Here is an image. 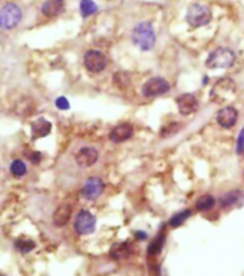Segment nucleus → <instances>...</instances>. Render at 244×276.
Here are the masks:
<instances>
[{"label":"nucleus","instance_id":"1","mask_svg":"<svg viewBox=\"0 0 244 276\" xmlns=\"http://www.w3.org/2000/svg\"><path fill=\"white\" fill-rule=\"evenodd\" d=\"M132 42L140 51H152L156 44V32L150 22H140L132 32Z\"/></svg>","mask_w":244,"mask_h":276},{"label":"nucleus","instance_id":"2","mask_svg":"<svg viewBox=\"0 0 244 276\" xmlns=\"http://www.w3.org/2000/svg\"><path fill=\"white\" fill-rule=\"evenodd\" d=\"M237 95V84L231 77L219 79L210 92V99L214 103H227L233 101Z\"/></svg>","mask_w":244,"mask_h":276},{"label":"nucleus","instance_id":"3","mask_svg":"<svg viewBox=\"0 0 244 276\" xmlns=\"http://www.w3.org/2000/svg\"><path fill=\"white\" fill-rule=\"evenodd\" d=\"M236 63V53L228 48H217L206 59L209 69H228Z\"/></svg>","mask_w":244,"mask_h":276},{"label":"nucleus","instance_id":"4","mask_svg":"<svg viewBox=\"0 0 244 276\" xmlns=\"http://www.w3.org/2000/svg\"><path fill=\"white\" fill-rule=\"evenodd\" d=\"M23 17V12L19 5L9 2L0 8V29L3 30H13L19 26Z\"/></svg>","mask_w":244,"mask_h":276},{"label":"nucleus","instance_id":"5","mask_svg":"<svg viewBox=\"0 0 244 276\" xmlns=\"http://www.w3.org/2000/svg\"><path fill=\"white\" fill-rule=\"evenodd\" d=\"M211 17L213 16H211L210 8L206 5H202V3L190 5L186 12V22L194 29L209 25L211 22Z\"/></svg>","mask_w":244,"mask_h":276},{"label":"nucleus","instance_id":"6","mask_svg":"<svg viewBox=\"0 0 244 276\" xmlns=\"http://www.w3.org/2000/svg\"><path fill=\"white\" fill-rule=\"evenodd\" d=\"M170 83L168 80H166L164 77H160V76H156V77H150L146 83L143 84L142 87V93H143L144 98H157V96H161V95H166V93L170 92Z\"/></svg>","mask_w":244,"mask_h":276},{"label":"nucleus","instance_id":"7","mask_svg":"<svg viewBox=\"0 0 244 276\" xmlns=\"http://www.w3.org/2000/svg\"><path fill=\"white\" fill-rule=\"evenodd\" d=\"M83 65L90 73H101L107 66V58L103 52L92 49L84 53Z\"/></svg>","mask_w":244,"mask_h":276},{"label":"nucleus","instance_id":"8","mask_svg":"<svg viewBox=\"0 0 244 276\" xmlns=\"http://www.w3.org/2000/svg\"><path fill=\"white\" fill-rule=\"evenodd\" d=\"M75 232L80 236L90 235L96 231V216L90 210L82 209L75 219Z\"/></svg>","mask_w":244,"mask_h":276},{"label":"nucleus","instance_id":"9","mask_svg":"<svg viewBox=\"0 0 244 276\" xmlns=\"http://www.w3.org/2000/svg\"><path fill=\"white\" fill-rule=\"evenodd\" d=\"M103 192H104V182L97 176L87 177L82 188V196L86 201H96L103 195Z\"/></svg>","mask_w":244,"mask_h":276},{"label":"nucleus","instance_id":"10","mask_svg":"<svg viewBox=\"0 0 244 276\" xmlns=\"http://www.w3.org/2000/svg\"><path fill=\"white\" fill-rule=\"evenodd\" d=\"M177 108L181 115H193L199 110V99L194 96L193 93H183L176 99Z\"/></svg>","mask_w":244,"mask_h":276},{"label":"nucleus","instance_id":"11","mask_svg":"<svg viewBox=\"0 0 244 276\" xmlns=\"http://www.w3.org/2000/svg\"><path fill=\"white\" fill-rule=\"evenodd\" d=\"M135 134V127L132 123H120V125L114 126L109 133V139L113 143H123L127 142L129 139H132Z\"/></svg>","mask_w":244,"mask_h":276},{"label":"nucleus","instance_id":"12","mask_svg":"<svg viewBox=\"0 0 244 276\" xmlns=\"http://www.w3.org/2000/svg\"><path fill=\"white\" fill-rule=\"evenodd\" d=\"M97 160H99V152H97V149L92 148V146L82 148L75 155V162L77 163V166L80 167L93 166Z\"/></svg>","mask_w":244,"mask_h":276},{"label":"nucleus","instance_id":"13","mask_svg":"<svg viewBox=\"0 0 244 276\" xmlns=\"http://www.w3.org/2000/svg\"><path fill=\"white\" fill-rule=\"evenodd\" d=\"M73 215V208L72 205L68 202H63L57 206V209L53 212V216H51V222L53 226L56 227H65L70 222Z\"/></svg>","mask_w":244,"mask_h":276},{"label":"nucleus","instance_id":"14","mask_svg":"<svg viewBox=\"0 0 244 276\" xmlns=\"http://www.w3.org/2000/svg\"><path fill=\"white\" fill-rule=\"evenodd\" d=\"M216 120L221 127L231 129L233 126H236L237 120H238V112L234 106H224L219 110Z\"/></svg>","mask_w":244,"mask_h":276},{"label":"nucleus","instance_id":"15","mask_svg":"<svg viewBox=\"0 0 244 276\" xmlns=\"http://www.w3.org/2000/svg\"><path fill=\"white\" fill-rule=\"evenodd\" d=\"M220 206L223 209H231V208H240L244 203V193L238 189L228 191L224 195H221L219 199Z\"/></svg>","mask_w":244,"mask_h":276},{"label":"nucleus","instance_id":"16","mask_svg":"<svg viewBox=\"0 0 244 276\" xmlns=\"http://www.w3.org/2000/svg\"><path fill=\"white\" fill-rule=\"evenodd\" d=\"M135 252V246L130 242H118L114 243L110 248V258L114 260H123L127 259L129 256H132Z\"/></svg>","mask_w":244,"mask_h":276},{"label":"nucleus","instance_id":"17","mask_svg":"<svg viewBox=\"0 0 244 276\" xmlns=\"http://www.w3.org/2000/svg\"><path fill=\"white\" fill-rule=\"evenodd\" d=\"M65 10V0H46L40 8L43 16L49 17H57L63 13Z\"/></svg>","mask_w":244,"mask_h":276},{"label":"nucleus","instance_id":"18","mask_svg":"<svg viewBox=\"0 0 244 276\" xmlns=\"http://www.w3.org/2000/svg\"><path fill=\"white\" fill-rule=\"evenodd\" d=\"M51 132V123L44 119V117H40L37 120H34L32 123V136L34 139H39V137H46L49 136Z\"/></svg>","mask_w":244,"mask_h":276},{"label":"nucleus","instance_id":"19","mask_svg":"<svg viewBox=\"0 0 244 276\" xmlns=\"http://www.w3.org/2000/svg\"><path fill=\"white\" fill-rule=\"evenodd\" d=\"M36 248V243H34L33 239L30 238H26V236H20L15 241V249L17 252H20L22 255H26V253H30Z\"/></svg>","mask_w":244,"mask_h":276},{"label":"nucleus","instance_id":"20","mask_svg":"<svg viewBox=\"0 0 244 276\" xmlns=\"http://www.w3.org/2000/svg\"><path fill=\"white\" fill-rule=\"evenodd\" d=\"M16 112L19 116H30L34 112L33 99H29V98L20 99L16 106Z\"/></svg>","mask_w":244,"mask_h":276},{"label":"nucleus","instance_id":"21","mask_svg":"<svg viewBox=\"0 0 244 276\" xmlns=\"http://www.w3.org/2000/svg\"><path fill=\"white\" fill-rule=\"evenodd\" d=\"M164 241H166V235L160 232V234L157 235L154 239H153V242L149 245V248H147V253H149V256H157L161 251H163V246H164Z\"/></svg>","mask_w":244,"mask_h":276},{"label":"nucleus","instance_id":"22","mask_svg":"<svg viewBox=\"0 0 244 276\" xmlns=\"http://www.w3.org/2000/svg\"><path fill=\"white\" fill-rule=\"evenodd\" d=\"M130 83H132V79L127 72H116L113 75V84L120 90H126Z\"/></svg>","mask_w":244,"mask_h":276},{"label":"nucleus","instance_id":"23","mask_svg":"<svg viewBox=\"0 0 244 276\" xmlns=\"http://www.w3.org/2000/svg\"><path fill=\"white\" fill-rule=\"evenodd\" d=\"M214 206H216V199L211 195H203L196 202V208L200 212H207V210L213 209Z\"/></svg>","mask_w":244,"mask_h":276},{"label":"nucleus","instance_id":"24","mask_svg":"<svg viewBox=\"0 0 244 276\" xmlns=\"http://www.w3.org/2000/svg\"><path fill=\"white\" fill-rule=\"evenodd\" d=\"M97 10H99V6L93 0H80V13L84 19L96 15Z\"/></svg>","mask_w":244,"mask_h":276},{"label":"nucleus","instance_id":"25","mask_svg":"<svg viewBox=\"0 0 244 276\" xmlns=\"http://www.w3.org/2000/svg\"><path fill=\"white\" fill-rule=\"evenodd\" d=\"M192 216V210L190 209H186L181 210V212H178L176 215H173L170 220H168V225L171 226V227H178V226H181L185 223L187 219Z\"/></svg>","mask_w":244,"mask_h":276},{"label":"nucleus","instance_id":"26","mask_svg":"<svg viewBox=\"0 0 244 276\" xmlns=\"http://www.w3.org/2000/svg\"><path fill=\"white\" fill-rule=\"evenodd\" d=\"M10 173L15 177H23L27 173V166L22 159H15L10 165Z\"/></svg>","mask_w":244,"mask_h":276},{"label":"nucleus","instance_id":"27","mask_svg":"<svg viewBox=\"0 0 244 276\" xmlns=\"http://www.w3.org/2000/svg\"><path fill=\"white\" fill-rule=\"evenodd\" d=\"M180 129H181V125H180L178 122H170V123H166V125L161 127L160 136L161 137L173 136V134H176Z\"/></svg>","mask_w":244,"mask_h":276},{"label":"nucleus","instance_id":"28","mask_svg":"<svg viewBox=\"0 0 244 276\" xmlns=\"http://www.w3.org/2000/svg\"><path fill=\"white\" fill-rule=\"evenodd\" d=\"M26 156H27V159L30 160L33 165H39L40 162L43 160V155L40 152H26Z\"/></svg>","mask_w":244,"mask_h":276},{"label":"nucleus","instance_id":"29","mask_svg":"<svg viewBox=\"0 0 244 276\" xmlns=\"http://www.w3.org/2000/svg\"><path fill=\"white\" fill-rule=\"evenodd\" d=\"M54 105H56V108L59 110H68L69 108H70V103H69L68 98H65V96L57 98V99L54 101Z\"/></svg>","mask_w":244,"mask_h":276},{"label":"nucleus","instance_id":"30","mask_svg":"<svg viewBox=\"0 0 244 276\" xmlns=\"http://www.w3.org/2000/svg\"><path fill=\"white\" fill-rule=\"evenodd\" d=\"M236 152L238 153V155H243V152H244V127L241 129V130H240V134H238Z\"/></svg>","mask_w":244,"mask_h":276},{"label":"nucleus","instance_id":"31","mask_svg":"<svg viewBox=\"0 0 244 276\" xmlns=\"http://www.w3.org/2000/svg\"><path fill=\"white\" fill-rule=\"evenodd\" d=\"M135 236L139 241H146V239H147V234H146V232H140V231L135 232Z\"/></svg>","mask_w":244,"mask_h":276},{"label":"nucleus","instance_id":"32","mask_svg":"<svg viewBox=\"0 0 244 276\" xmlns=\"http://www.w3.org/2000/svg\"><path fill=\"white\" fill-rule=\"evenodd\" d=\"M0 276H6V275H5V273H2V272H0Z\"/></svg>","mask_w":244,"mask_h":276},{"label":"nucleus","instance_id":"33","mask_svg":"<svg viewBox=\"0 0 244 276\" xmlns=\"http://www.w3.org/2000/svg\"><path fill=\"white\" fill-rule=\"evenodd\" d=\"M243 155H244V152H243Z\"/></svg>","mask_w":244,"mask_h":276},{"label":"nucleus","instance_id":"34","mask_svg":"<svg viewBox=\"0 0 244 276\" xmlns=\"http://www.w3.org/2000/svg\"><path fill=\"white\" fill-rule=\"evenodd\" d=\"M243 176H244V173H243Z\"/></svg>","mask_w":244,"mask_h":276}]
</instances>
